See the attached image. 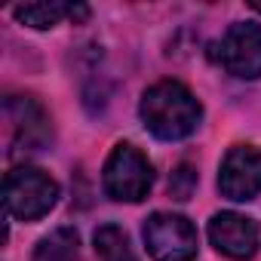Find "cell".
Listing matches in <instances>:
<instances>
[{
  "label": "cell",
  "mask_w": 261,
  "mask_h": 261,
  "mask_svg": "<svg viewBox=\"0 0 261 261\" xmlns=\"http://www.w3.org/2000/svg\"><path fill=\"white\" fill-rule=\"evenodd\" d=\"M142 123L148 133L160 142H181L188 139L203 120V105L194 98V92L178 80H157L145 89L139 105Z\"/></svg>",
  "instance_id": "1"
},
{
  "label": "cell",
  "mask_w": 261,
  "mask_h": 261,
  "mask_svg": "<svg viewBox=\"0 0 261 261\" xmlns=\"http://www.w3.org/2000/svg\"><path fill=\"white\" fill-rule=\"evenodd\" d=\"M59 203V181L37 166H16L4 178V206L10 218L37 221Z\"/></svg>",
  "instance_id": "2"
},
{
  "label": "cell",
  "mask_w": 261,
  "mask_h": 261,
  "mask_svg": "<svg viewBox=\"0 0 261 261\" xmlns=\"http://www.w3.org/2000/svg\"><path fill=\"white\" fill-rule=\"evenodd\" d=\"M154 185V166L151 160L129 142L114 145V151L105 160L101 188L117 203H142Z\"/></svg>",
  "instance_id": "3"
},
{
  "label": "cell",
  "mask_w": 261,
  "mask_h": 261,
  "mask_svg": "<svg viewBox=\"0 0 261 261\" xmlns=\"http://www.w3.org/2000/svg\"><path fill=\"white\" fill-rule=\"evenodd\" d=\"M145 246L154 261H194L197 258V227L185 215L154 212L145 221Z\"/></svg>",
  "instance_id": "4"
},
{
  "label": "cell",
  "mask_w": 261,
  "mask_h": 261,
  "mask_svg": "<svg viewBox=\"0 0 261 261\" xmlns=\"http://www.w3.org/2000/svg\"><path fill=\"white\" fill-rule=\"evenodd\" d=\"M7 123H10V151H40L53 139L49 114L34 95H10L7 105Z\"/></svg>",
  "instance_id": "5"
},
{
  "label": "cell",
  "mask_w": 261,
  "mask_h": 261,
  "mask_svg": "<svg viewBox=\"0 0 261 261\" xmlns=\"http://www.w3.org/2000/svg\"><path fill=\"white\" fill-rule=\"evenodd\" d=\"M218 62L237 80H258L261 77V25L255 22L230 25L218 43Z\"/></svg>",
  "instance_id": "6"
},
{
  "label": "cell",
  "mask_w": 261,
  "mask_h": 261,
  "mask_svg": "<svg viewBox=\"0 0 261 261\" xmlns=\"http://www.w3.org/2000/svg\"><path fill=\"white\" fill-rule=\"evenodd\" d=\"M218 191L233 203L255 200L261 194V151L252 145H233L221 160Z\"/></svg>",
  "instance_id": "7"
},
{
  "label": "cell",
  "mask_w": 261,
  "mask_h": 261,
  "mask_svg": "<svg viewBox=\"0 0 261 261\" xmlns=\"http://www.w3.org/2000/svg\"><path fill=\"white\" fill-rule=\"evenodd\" d=\"M209 243L230 261H249L258 249V224L240 212H218L209 221Z\"/></svg>",
  "instance_id": "8"
},
{
  "label": "cell",
  "mask_w": 261,
  "mask_h": 261,
  "mask_svg": "<svg viewBox=\"0 0 261 261\" xmlns=\"http://www.w3.org/2000/svg\"><path fill=\"white\" fill-rule=\"evenodd\" d=\"M13 16L34 28V31H46V28H56L62 19H71L74 22V4H62V0H49V4H22L13 10Z\"/></svg>",
  "instance_id": "9"
},
{
  "label": "cell",
  "mask_w": 261,
  "mask_h": 261,
  "mask_svg": "<svg viewBox=\"0 0 261 261\" xmlns=\"http://www.w3.org/2000/svg\"><path fill=\"white\" fill-rule=\"evenodd\" d=\"M34 261H80V233L74 227H56L37 243Z\"/></svg>",
  "instance_id": "10"
},
{
  "label": "cell",
  "mask_w": 261,
  "mask_h": 261,
  "mask_svg": "<svg viewBox=\"0 0 261 261\" xmlns=\"http://www.w3.org/2000/svg\"><path fill=\"white\" fill-rule=\"evenodd\" d=\"M92 243H95V252H98L101 261H136L133 246H129V237L117 224H101L92 233Z\"/></svg>",
  "instance_id": "11"
},
{
  "label": "cell",
  "mask_w": 261,
  "mask_h": 261,
  "mask_svg": "<svg viewBox=\"0 0 261 261\" xmlns=\"http://www.w3.org/2000/svg\"><path fill=\"white\" fill-rule=\"evenodd\" d=\"M194 191H197V169L191 163H181L169 178V197L185 203V200H191Z\"/></svg>",
  "instance_id": "12"
}]
</instances>
